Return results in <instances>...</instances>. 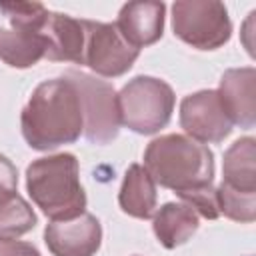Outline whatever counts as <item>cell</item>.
I'll return each instance as SVG.
<instances>
[{
	"label": "cell",
	"mask_w": 256,
	"mask_h": 256,
	"mask_svg": "<svg viewBox=\"0 0 256 256\" xmlns=\"http://www.w3.org/2000/svg\"><path fill=\"white\" fill-rule=\"evenodd\" d=\"M20 128L26 144L40 152L74 144L84 130L76 86L66 76L38 84L22 108Z\"/></svg>",
	"instance_id": "1"
},
{
	"label": "cell",
	"mask_w": 256,
	"mask_h": 256,
	"mask_svg": "<svg viewBox=\"0 0 256 256\" xmlns=\"http://www.w3.org/2000/svg\"><path fill=\"white\" fill-rule=\"evenodd\" d=\"M144 168L156 184L180 194L212 184L214 154L186 134H164L146 146Z\"/></svg>",
	"instance_id": "2"
},
{
	"label": "cell",
	"mask_w": 256,
	"mask_h": 256,
	"mask_svg": "<svg viewBox=\"0 0 256 256\" xmlns=\"http://www.w3.org/2000/svg\"><path fill=\"white\" fill-rule=\"evenodd\" d=\"M26 192L50 222L72 220L86 212L80 166L70 152L44 156L28 164Z\"/></svg>",
	"instance_id": "3"
},
{
	"label": "cell",
	"mask_w": 256,
	"mask_h": 256,
	"mask_svg": "<svg viewBox=\"0 0 256 256\" xmlns=\"http://www.w3.org/2000/svg\"><path fill=\"white\" fill-rule=\"evenodd\" d=\"M176 96L168 82L154 76H136L118 92L120 124L136 134H156L168 126Z\"/></svg>",
	"instance_id": "4"
},
{
	"label": "cell",
	"mask_w": 256,
	"mask_h": 256,
	"mask_svg": "<svg viewBox=\"0 0 256 256\" xmlns=\"http://www.w3.org/2000/svg\"><path fill=\"white\" fill-rule=\"evenodd\" d=\"M78 90L82 116H84V138L90 144H110L116 140L120 132V112H118V92L108 80L98 76L80 72V70H66L64 74Z\"/></svg>",
	"instance_id": "5"
},
{
	"label": "cell",
	"mask_w": 256,
	"mask_h": 256,
	"mask_svg": "<svg viewBox=\"0 0 256 256\" xmlns=\"http://www.w3.org/2000/svg\"><path fill=\"white\" fill-rule=\"evenodd\" d=\"M174 36L196 50H216L232 36V22L222 2L180 0L172 4Z\"/></svg>",
	"instance_id": "6"
},
{
	"label": "cell",
	"mask_w": 256,
	"mask_h": 256,
	"mask_svg": "<svg viewBox=\"0 0 256 256\" xmlns=\"http://www.w3.org/2000/svg\"><path fill=\"white\" fill-rule=\"evenodd\" d=\"M84 24V60L82 64L88 66L102 78H118L126 74L140 50L132 48L118 28L108 22L96 20H82Z\"/></svg>",
	"instance_id": "7"
},
{
	"label": "cell",
	"mask_w": 256,
	"mask_h": 256,
	"mask_svg": "<svg viewBox=\"0 0 256 256\" xmlns=\"http://www.w3.org/2000/svg\"><path fill=\"white\" fill-rule=\"evenodd\" d=\"M180 126L200 144H218L232 132V122L216 90L188 94L180 102Z\"/></svg>",
	"instance_id": "8"
},
{
	"label": "cell",
	"mask_w": 256,
	"mask_h": 256,
	"mask_svg": "<svg viewBox=\"0 0 256 256\" xmlns=\"http://www.w3.org/2000/svg\"><path fill=\"white\" fill-rule=\"evenodd\" d=\"M44 242L52 256H94L102 244V226L94 214L84 212L72 220L46 224Z\"/></svg>",
	"instance_id": "9"
},
{
	"label": "cell",
	"mask_w": 256,
	"mask_h": 256,
	"mask_svg": "<svg viewBox=\"0 0 256 256\" xmlns=\"http://www.w3.org/2000/svg\"><path fill=\"white\" fill-rule=\"evenodd\" d=\"M220 102L232 124L254 128L256 124V70L254 66L230 68L222 74L218 86Z\"/></svg>",
	"instance_id": "10"
},
{
	"label": "cell",
	"mask_w": 256,
	"mask_h": 256,
	"mask_svg": "<svg viewBox=\"0 0 256 256\" xmlns=\"http://www.w3.org/2000/svg\"><path fill=\"white\" fill-rule=\"evenodd\" d=\"M166 6L162 2H128L120 8L114 26L122 38L136 50L162 38Z\"/></svg>",
	"instance_id": "11"
},
{
	"label": "cell",
	"mask_w": 256,
	"mask_h": 256,
	"mask_svg": "<svg viewBox=\"0 0 256 256\" xmlns=\"http://www.w3.org/2000/svg\"><path fill=\"white\" fill-rule=\"evenodd\" d=\"M46 38V58L52 62L80 64L84 60V24L68 14L50 12L42 30Z\"/></svg>",
	"instance_id": "12"
},
{
	"label": "cell",
	"mask_w": 256,
	"mask_h": 256,
	"mask_svg": "<svg viewBox=\"0 0 256 256\" xmlns=\"http://www.w3.org/2000/svg\"><path fill=\"white\" fill-rule=\"evenodd\" d=\"M200 226V216L186 202H166L152 216V230L158 242L172 250L192 238Z\"/></svg>",
	"instance_id": "13"
},
{
	"label": "cell",
	"mask_w": 256,
	"mask_h": 256,
	"mask_svg": "<svg viewBox=\"0 0 256 256\" xmlns=\"http://www.w3.org/2000/svg\"><path fill=\"white\" fill-rule=\"evenodd\" d=\"M118 204L124 214L148 220L156 212V182L142 164H132L122 180Z\"/></svg>",
	"instance_id": "14"
},
{
	"label": "cell",
	"mask_w": 256,
	"mask_h": 256,
	"mask_svg": "<svg viewBox=\"0 0 256 256\" xmlns=\"http://www.w3.org/2000/svg\"><path fill=\"white\" fill-rule=\"evenodd\" d=\"M256 140L238 138L226 152L222 164V184L244 194H256Z\"/></svg>",
	"instance_id": "15"
},
{
	"label": "cell",
	"mask_w": 256,
	"mask_h": 256,
	"mask_svg": "<svg viewBox=\"0 0 256 256\" xmlns=\"http://www.w3.org/2000/svg\"><path fill=\"white\" fill-rule=\"evenodd\" d=\"M46 38L40 32L0 26V60L12 68H30L46 58Z\"/></svg>",
	"instance_id": "16"
},
{
	"label": "cell",
	"mask_w": 256,
	"mask_h": 256,
	"mask_svg": "<svg viewBox=\"0 0 256 256\" xmlns=\"http://www.w3.org/2000/svg\"><path fill=\"white\" fill-rule=\"evenodd\" d=\"M38 224L32 206L14 194L0 202V240H16L18 236L30 232Z\"/></svg>",
	"instance_id": "17"
},
{
	"label": "cell",
	"mask_w": 256,
	"mask_h": 256,
	"mask_svg": "<svg viewBox=\"0 0 256 256\" xmlns=\"http://www.w3.org/2000/svg\"><path fill=\"white\" fill-rule=\"evenodd\" d=\"M0 12L8 18L10 28L40 32L46 26L50 10L40 2H0Z\"/></svg>",
	"instance_id": "18"
},
{
	"label": "cell",
	"mask_w": 256,
	"mask_h": 256,
	"mask_svg": "<svg viewBox=\"0 0 256 256\" xmlns=\"http://www.w3.org/2000/svg\"><path fill=\"white\" fill-rule=\"evenodd\" d=\"M216 198H218V210L226 218L242 224H250L256 218V194H244L238 190L228 188L226 184L220 182L216 188Z\"/></svg>",
	"instance_id": "19"
},
{
	"label": "cell",
	"mask_w": 256,
	"mask_h": 256,
	"mask_svg": "<svg viewBox=\"0 0 256 256\" xmlns=\"http://www.w3.org/2000/svg\"><path fill=\"white\" fill-rule=\"evenodd\" d=\"M178 198L182 202H186L188 206L194 208V212L206 220H216L220 216L218 210V198H216V188L210 186H202V188H194L188 192H180Z\"/></svg>",
	"instance_id": "20"
},
{
	"label": "cell",
	"mask_w": 256,
	"mask_h": 256,
	"mask_svg": "<svg viewBox=\"0 0 256 256\" xmlns=\"http://www.w3.org/2000/svg\"><path fill=\"white\" fill-rule=\"evenodd\" d=\"M18 194V170L4 154H0V202Z\"/></svg>",
	"instance_id": "21"
},
{
	"label": "cell",
	"mask_w": 256,
	"mask_h": 256,
	"mask_svg": "<svg viewBox=\"0 0 256 256\" xmlns=\"http://www.w3.org/2000/svg\"><path fill=\"white\" fill-rule=\"evenodd\" d=\"M0 256H40L38 248L22 240H0Z\"/></svg>",
	"instance_id": "22"
}]
</instances>
